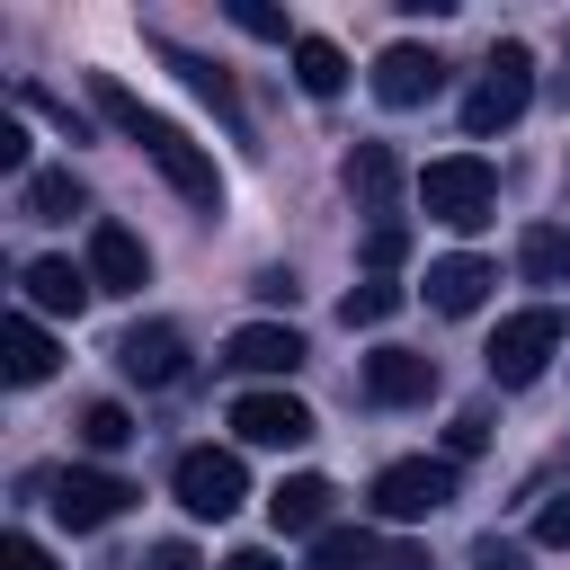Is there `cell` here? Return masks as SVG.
Wrapping results in <instances>:
<instances>
[{
	"label": "cell",
	"instance_id": "cell-1",
	"mask_svg": "<svg viewBox=\"0 0 570 570\" xmlns=\"http://www.w3.org/2000/svg\"><path fill=\"white\" fill-rule=\"evenodd\" d=\"M89 107H98V116H107V125H116L125 142H142V160H151V169H160V178H169V187H178L187 205L223 214V169H214V151H196V134H187V125L151 116V107H142V98H134L125 80H107V71L89 80Z\"/></svg>",
	"mask_w": 570,
	"mask_h": 570
},
{
	"label": "cell",
	"instance_id": "cell-2",
	"mask_svg": "<svg viewBox=\"0 0 570 570\" xmlns=\"http://www.w3.org/2000/svg\"><path fill=\"white\" fill-rule=\"evenodd\" d=\"M419 205H428L436 223H454V232H481V223L499 214V169H490L481 151L428 160V169H419Z\"/></svg>",
	"mask_w": 570,
	"mask_h": 570
},
{
	"label": "cell",
	"instance_id": "cell-3",
	"mask_svg": "<svg viewBox=\"0 0 570 570\" xmlns=\"http://www.w3.org/2000/svg\"><path fill=\"white\" fill-rule=\"evenodd\" d=\"M525 98H534V53H525V45H490V62H481V80H472V98H463V134H472V142L508 134V125L525 116Z\"/></svg>",
	"mask_w": 570,
	"mask_h": 570
},
{
	"label": "cell",
	"instance_id": "cell-4",
	"mask_svg": "<svg viewBox=\"0 0 570 570\" xmlns=\"http://www.w3.org/2000/svg\"><path fill=\"white\" fill-rule=\"evenodd\" d=\"M561 338H570V321H561L552 303L508 312V321L490 330V347H481V356H490V383H508V392H517V383H534V374L561 356Z\"/></svg>",
	"mask_w": 570,
	"mask_h": 570
},
{
	"label": "cell",
	"instance_id": "cell-5",
	"mask_svg": "<svg viewBox=\"0 0 570 570\" xmlns=\"http://www.w3.org/2000/svg\"><path fill=\"white\" fill-rule=\"evenodd\" d=\"M365 499H374L383 525H419V517H436V508L454 499V463H445V454H401V463L374 472Z\"/></svg>",
	"mask_w": 570,
	"mask_h": 570
},
{
	"label": "cell",
	"instance_id": "cell-6",
	"mask_svg": "<svg viewBox=\"0 0 570 570\" xmlns=\"http://www.w3.org/2000/svg\"><path fill=\"white\" fill-rule=\"evenodd\" d=\"M169 490H178L187 517H232V508L249 499V472H240L232 445H187V454L169 463Z\"/></svg>",
	"mask_w": 570,
	"mask_h": 570
},
{
	"label": "cell",
	"instance_id": "cell-7",
	"mask_svg": "<svg viewBox=\"0 0 570 570\" xmlns=\"http://www.w3.org/2000/svg\"><path fill=\"white\" fill-rule=\"evenodd\" d=\"M125 499H134V481L125 472H98V463H71V472H53V517L71 525V534H98V525H116L125 517Z\"/></svg>",
	"mask_w": 570,
	"mask_h": 570
},
{
	"label": "cell",
	"instance_id": "cell-8",
	"mask_svg": "<svg viewBox=\"0 0 570 570\" xmlns=\"http://www.w3.org/2000/svg\"><path fill=\"white\" fill-rule=\"evenodd\" d=\"M116 374H125V383H142V392H169V383L187 374V338H178L169 321H142V330H125V338H116Z\"/></svg>",
	"mask_w": 570,
	"mask_h": 570
},
{
	"label": "cell",
	"instance_id": "cell-9",
	"mask_svg": "<svg viewBox=\"0 0 570 570\" xmlns=\"http://www.w3.org/2000/svg\"><path fill=\"white\" fill-rule=\"evenodd\" d=\"M365 80H374V98H383V107H428V98L445 89V62H436L428 45H383Z\"/></svg>",
	"mask_w": 570,
	"mask_h": 570
},
{
	"label": "cell",
	"instance_id": "cell-10",
	"mask_svg": "<svg viewBox=\"0 0 570 570\" xmlns=\"http://www.w3.org/2000/svg\"><path fill=\"white\" fill-rule=\"evenodd\" d=\"M232 436H240V445H276V454H285V445H303V436H312V410H303L294 392H240V401H232Z\"/></svg>",
	"mask_w": 570,
	"mask_h": 570
},
{
	"label": "cell",
	"instance_id": "cell-11",
	"mask_svg": "<svg viewBox=\"0 0 570 570\" xmlns=\"http://www.w3.org/2000/svg\"><path fill=\"white\" fill-rule=\"evenodd\" d=\"M89 285L98 294H142L151 285V249L125 223H89Z\"/></svg>",
	"mask_w": 570,
	"mask_h": 570
},
{
	"label": "cell",
	"instance_id": "cell-12",
	"mask_svg": "<svg viewBox=\"0 0 570 570\" xmlns=\"http://www.w3.org/2000/svg\"><path fill=\"white\" fill-rule=\"evenodd\" d=\"M428 392H436V356H419V347H374V356H365V401L410 410V401H428Z\"/></svg>",
	"mask_w": 570,
	"mask_h": 570
},
{
	"label": "cell",
	"instance_id": "cell-13",
	"mask_svg": "<svg viewBox=\"0 0 570 570\" xmlns=\"http://www.w3.org/2000/svg\"><path fill=\"white\" fill-rule=\"evenodd\" d=\"M338 178H347V196H356L374 223H392V196H401V160H392V142H356V151L338 160Z\"/></svg>",
	"mask_w": 570,
	"mask_h": 570
},
{
	"label": "cell",
	"instance_id": "cell-14",
	"mask_svg": "<svg viewBox=\"0 0 570 570\" xmlns=\"http://www.w3.org/2000/svg\"><path fill=\"white\" fill-rule=\"evenodd\" d=\"M490 285H499V267H490V258H472V249L428 258V303H436V312H481V303H490Z\"/></svg>",
	"mask_w": 570,
	"mask_h": 570
},
{
	"label": "cell",
	"instance_id": "cell-15",
	"mask_svg": "<svg viewBox=\"0 0 570 570\" xmlns=\"http://www.w3.org/2000/svg\"><path fill=\"white\" fill-rule=\"evenodd\" d=\"M53 365H62V347L45 338V321H36V312H9V321H0V374H9V383H45Z\"/></svg>",
	"mask_w": 570,
	"mask_h": 570
},
{
	"label": "cell",
	"instance_id": "cell-16",
	"mask_svg": "<svg viewBox=\"0 0 570 570\" xmlns=\"http://www.w3.org/2000/svg\"><path fill=\"white\" fill-rule=\"evenodd\" d=\"M223 365H240V374H294V365H303V338H294L285 321H249V330H232Z\"/></svg>",
	"mask_w": 570,
	"mask_h": 570
},
{
	"label": "cell",
	"instance_id": "cell-17",
	"mask_svg": "<svg viewBox=\"0 0 570 570\" xmlns=\"http://www.w3.org/2000/svg\"><path fill=\"white\" fill-rule=\"evenodd\" d=\"M330 481L321 472H294V481H276L267 490V517H276V534H330Z\"/></svg>",
	"mask_w": 570,
	"mask_h": 570
},
{
	"label": "cell",
	"instance_id": "cell-18",
	"mask_svg": "<svg viewBox=\"0 0 570 570\" xmlns=\"http://www.w3.org/2000/svg\"><path fill=\"white\" fill-rule=\"evenodd\" d=\"M98 285H89V267H71V258H36L27 267V312H53V321H80V303H89Z\"/></svg>",
	"mask_w": 570,
	"mask_h": 570
},
{
	"label": "cell",
	"instance_id": "cell-19",
	"mask_svg": "<svg viewBox=\"0 0 570 570\" xmlns=\"http://www.w3.org/2000/svg\"><path fill=\"white\" fill-rule=\"evenodd\" d=\"M160 62H169V71H178V80H187L223 125H240V89H232V71H223V62H205V53H187V45H160Z\"/></svg>",
	"mask_w": 570,
	"mask_h": 570
},
{
	"label": "cell",
	"instance_id": "cell-20",
	"mask_svg": "<svg viewBox=\"0 0 570 570\" xmlns=\"http://www.w3.org/2000/svg\"><path fill=\"white\" fill-rule=\"evenodd\" d=\"M294 80H303L312 98H338V89H347V53H338L330 36H294Z\"/></svg>",
	"mask_w": 570,
	"mask_h": 570
},
{
	"label": "cell",
	"instance_id": "cell-21",
	"mask_svg": "<svg viewBox=\"0 0 570 570\" xmlns=\"http://www.w3.org/2000/svg\"><path fill=\"white\" fill-rule=\"evenodd\" d=\"M383 552H374V534L365 525H330V534H312V570H374Z\"/></svg>",
	"mask_w": 570,
	"mask_h": 570
},
{
	"label": "cell",
	"instance_id": "cell-22",
	"mask_svg": "<svg viewBox=\"0 0 570 570\" xmlns=\"http://www.w3.org/2000/svg\"><path fill=\"white\" fill-rule=\"evenodd\" d=\"M27 214H36V223H71V214H80V178H71V169H36V178H27Z\"/></svg>",
	"mask_w": 570,
	"mask_h": 570
},
{
	"label": "cell",
	"instance_id": "cell-23",
	"mask_svg": "<svg viewBox=\"0 0 570 570\" xmlns=\"http://www.w3.org/2000/svg\"><path fill=\"white\" fill-rule=\"evenodd\" d=\"M392 312H401V285H392V276H365V285H347V303H338L347 330H383Z\"/></svg>",
	"mask_w": 570,
	"mask_h": 570
},
{
	"label": "cell",
	"instance_id": "cell-24",
	"mask_svg": "<svg viewBox=\"0 0 570 570\" xmlns=\"http://www.w3.org/2000/svg\"><path fill=\"white\" fill-rule=\"evenodd\" d=\"M517 267H525L534 285L570 276V232H561V223H534V232H525V249H517Z\"/></svg>",
	"mask_w": 570,
	"mask_h": 570
},
{
	"label": "cell",
	"instance_id": "cell-25",
	"mask_svg": "<svg viewBox=\"0 0 570 570\" xmlns=\"http://www.w3.org/2000/svg\"><path fill=\"white\" fill-rule=\"evenodd\" d=\"M80 445H89V454H116V445H134V419H125L116 401H89V410H80Z\"/></svg>",
	"mask_w": 570,
	"mask_h": 570
},
{
	"label": "cell",
	"instance_id": "cell-26",
	"mask_svg": "<svg viewBox=\"0 0 570 570\" xmlns=\"http://www.w3.org/2000/svg\"><path fill=\"white\" fill-rule=\"evenodd\" d=\"M401 258H410V232H401V223H365V267H374V276H392Z\"/></svg>",
	"mask_w": 570,
	"mask_h": 570
},
{
	"label": "cell",
	"instance_id": "cell-27",
	"mask_svg": "<svg viewBox=\"0 0 570 570\" xmlns=\"http://www.w3.org/2000/svg\"><path fill=\"white\" fill-rule=\"evenodd\" d=\"M481 445H490V419H481V410H463V419L445 428V463H463V454H481Z\"/></svg>",
	"mask_w": 570,
	"mask_h": 570
},
{
	"label": "cell",
	"instance_id": "cell-28",
	"mask_svg": "<svg viewBox=\"0 0 570 570\" xmlns=\"http://www.w3.org/2000/svg\"><path fill=\"white\" fill-rule=\"evenodd\" d=\"M232 27H240V36H267V45H285V18H276V9H258V0H232Z\"/></svg>",
	"mask_w": 570,
	"mask_h": 570
},
{
	"label": "cell",
	"instance_id": "cell-29",
	"mask_svg": "<svg viewBox=\"0 0 570 570\" xmlns=\"http://www.w3.org/2000/svg\"><path fill=\"white\" fill-rule=\"evenodd\" d=\"M534 543L570 552V499H543V508H534Z\"/></svg>",
	"mask_w": 570,
	"mask_h": 570
},
{
	"label": "cell",
	"instance_id": "cell-30",
	"mask_svg": "<svg viewBox=\"0 0 570 570\" xmlns=\"http://www.w3.org/2000/svg\"><path fill=\"white\" fill-rule=\"evenodd\" d=\"M0 570H53V552H45L36 534H9V543H0Z\"/></svg>",
	"mask_w": 570,
	"mask_h": 570
},
{
	"label": "cell",
	"instance_id": "cell-31",
	"mask_svg": "<svg viewBox=\"0 0 570 570\" xmlns=\"http://www.w3.org/2000/svg\"><path fill=\"white\" fill-rule=\"evenodd\" d=\"M472 570H525V561H517V543H499V534H481V543H472Z\"/></svg>",
	"mask_w": 570,
	"mask_h": 570
},
{
	"label": "cell",
	"instance_id": "cell-32",
	"mask_svg": "<svg viewBox=\"0 0 570 570\" xmlns=\"http://www.w3.org/2000/svg\"><path fill=\"white\" fill-rule=\"evenodd\" d=\"M0 169H18V178H36V169H27V125H0Z\"/></svg>",
	"mask_w": 570,
	"mask_h": 570
},
{
	"label": "cell",
	"instance_id": "cell-33",
	"mask_svg": "<svg viewBox=\"0 0 570 570\" xmlns=\"http://www.w3.org/2000/svg\"><path fill=\"white\" fill-rule=\"evenodd\" d=\"M142 570H205V561H196L187 543H151V561H142Z\"/></svg>",
	"mask_w": 570,
	"mask_h": 570
},
{
	"label": "cell",
	"instance_id": "cell-34",
	"mask_svg": "<svg viewBox=\"0 0 570 570\" xmlns=\"http://www.w3.org/2000/svg\"><path fill=\"white\" fill-rule=\"evenodd\" d=\"M249 294H258V303H294V276H285V267H267V276H258Z\"/></svg>",
	"mask_w": 570,
	"mask_h": 570
},
{
	"label": "cell",
	"instance_id": "cell-35",
	"mask_svg": "<svg viewBox=\"0 0 570 570\" xmlns=\"http://www.w3.org/2000/svg\"><path fill=\"white\" fill-rule=\"evenodd\" d=\"M214 570H285L276 552H232V561H214Z\"/></svg>",
	"mask_w": 570,
	"mask_h": 570
}]
</instances>
